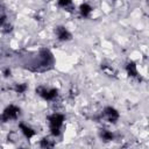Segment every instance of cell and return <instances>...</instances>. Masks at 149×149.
Masks as SVG:
<instances>
[{
	"label": "cell",
	"instance_id": "6da1fadb",
	"mask_svg": "<svg viewBox=\"0 0 149 149\" xmlns=\"http://www.w3.org/2000/svg\"><path fill=\"white\" fill-rule=\"evenodd\" d=\"M19 112H20V110H19L18 107L11 105V106H8V107L4 111V114L1 115V120H3V121H8V120H11V119H15V118L18 117Z\"/></svg>",
	"mask_w": 149,
	"mask_h": 149
},
{
	"label": "cell",
	"instance_id": "7a4b0ae2",
	"mask_svg": "<svg viewBox=\"0 0 149 149\" xmlns=\"http://www.w3.org/2000/svg\"><path fill=\"white\" fill-rule=\"evenodd\" d=\"M49 121H50L51 128H59L61 125H62L63 121H64V117H63L62 114L56 113V114H52V115L49 118Z\"/></svg>",
	"mask_w": 149,
	"mask_h": 149
},
{
	"label": "cell",
	"instance_id": "3957f363",
	"mask_svg": "<svg viewBox=\"0 0 149 149\" xmlns=\"http://www.w3.org/2000/svg\"><path fill=\"white\" fill-rule=\"evenodd\" d=\"M105 114L107 115V118H108V120H110L111 122L117 121L118 118H119V113L117 112V110H114V108H112V107H107V108L105 110Z\"/></svg>",
	"mask_w": 149,
	"mask_h": 149
},
{
	"label": "cell",
	"instance_id": "277c9868",
	"mask_svg": "<svg viewBox=\"0 0 149 149\" xmlns=\"http://www.w3.org/2000/svg\"><path fill=\"white\" fill-rule=\"evenodd\" d=\"M57 35H58V39L62 40V41H68V40L71 39V34L63 27L57 28Z\"/></svg>",
	"mask_w": 149,
	"mask_h": 149
},
{
	"label": "cell",
	"instance_id": "5b68a950",
	"mask_svg": "<svg viewBox=\"0 0 149 149\" xmlns=\"http://www.w3.org/2000/svg\"><path fill=\"white\" fill-rule=\"evenodd\" d=\"M126 69H127V72H128V74H129V76H133V77H135L136 74H137L136 65H135V63H134V62H129V63L127 64Z\"/></svg>",
	"mask_w": 149,
	"mask_h": 149
},
{
	"label": "cell",
	"instance_id": "8992f818",
	"mask_svg": "<svg viewBox=\"0 0 149 149\" xmlns=\"http://www.w3.org/2000/svg\"><path fill=\"white\" fill-rule=\"evenodd\" d=\"M20 128H21L22 133H23L28 139H30V137H32V136H34V134H35V132H34L32 128H29V127L25 126L23 123H21V125H20Z\"/></svg>",
	"mask_w": 149,
	"mask_h": 149
},
{
	"label": "cell",
	"instance_id": "52a82bcc",
	"mask_svg": "<svg viewBox=\"0 0 149 149\" xmlns=\"http://www.w3.org/2000/svg\"><path fill=\"white\" fill-rule=\"evenodd\" d=\"M79 10H81L82 15H84V17H88V15L91 13V11H92L91 6H90V5H88V4H83V5H81Z\"/></svg>",
	"mask_w": 149,
	"mask_h": 149
},
{
	"label": "cell",
	"instance_id": "ba28073f",
	"mask_svg": "<svg viewBox=\"0 0 149 149\" xmlns=\"http://www.w3.org/2000/svg\"><path fill=\"white\" fill-rule=\"evenodd\" d=\"M101 137L106 141H111V140H113V134L107 132V130H103L101 132Z\"/></svg>",
	"mask_w": 149,
	"mask_h": 149
},
{
	"label": "cell",
	"instance_id": "9c48e42d",
	"mask_svg": "<svg viewBox=\"0 0 149 149\" xmlns=\"http://www.w3.org/2000/svg\"><path fill=\"white\" fill-rule=\"evenodd\" d=\"M26 90H27V85H26V84H19V85L15 86V91L19 92V93H22V92H25Z\"/></svg>",
	"mask_w": 149,
	"mask_h": 149
},
{
	"label": "cell",
	"instance_id": "30bf717a",
	"mask_svg": "<svg viewBox=\"0 0 149 149\" xmlns=\"http://www.w3.org/2000/svg\"><path fill=\"white\" fill-rule=\"evenodd\" d=\"M54 146V143H51L49 140H47V139H43L42 140V142H41V147H43V148H48V147H52Z\"/></svg>",
	"mask_w": 149,
	"mask_h": 149
},
{
	"label": "cell",
	"instance_id": "8fae6325",
	"mask_svg": "<svg viewBox=\"0 0 149 149\" xmlns=\"http://www.w3.org/2000/svg\"><path fill=\"white\" fill-rule=\"evenodd\" d=\"M58 5L62 7H68L71 5V0H58Z\"/></svg>",
	"mask_w": 149,
	"mask_h": 149
},
{
	"label": "cell",
	"instance_id": "7c38bea8",
	"mask_svg": "<svg viewBox=\"0 0 149 149\" xmlns=\"http://www.w3.org/2000/svg\"><path fill=\"white\" fill-rule=\"evenodd\" d=\"M51 133H52V135L58 136L59 135V128H51Z\"/></svg>",
	"mask_w": 149,
	"mask_h": 149
},
{
	"label": "cell",
	"instance_id": "4fadbf2b",
	"mask_svg": "<svg viewBox=\"0 0 149 149\" xmlns=\"http://www.w3.org/2000/svg\"><path fill=\"white\" fill-rule=\"evenodd\" d=\"M6 22V18L5 17H0V26H4Z\"/></svg>",
	"mask_w": 149,
	"mask_h": 149
},
{
	"label": "cell",
	"instance_id": "5bb4252c",
	"mask_svg": "<svg viewBox=\"0 0 149 149\" xmlns=\"http://www.w3.org/2000/svg\"><path fill=\"white\" fill-rule=\"evenodd\" d=\"M4 73H5V76H6V77H8V76H10V74H11V70L6 69V70L4 71Z\"/></svg>",
	"mask_w": 149,
	"mask_h": 149
}]
</instances>
